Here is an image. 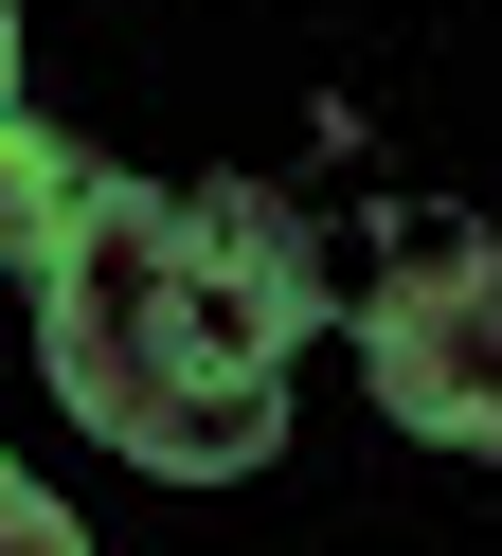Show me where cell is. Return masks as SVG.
<instances>
[{"mask_svg": "<svg viewBox=\"0 0 502 556\" xmlns=\"http://www.w3.org/2000/svg\"><path fill=\"white\" fill-rule=\"evenodd\" d=\"M305 324H323V252L269 180H215V198L90 180L36 252V377L162 484H234L287 448Z\"/></svg>", "mask_w": 502, "mask_h": 556, "instance_id": "1", "label": "cell"}, {"mask_svg": "<svg viewBox=\"0 0 502 556\" xmlns=\"http://www.w3.org/2000/svg\"><path fill=\"white\" fill-rule=\"evenodd\" d=\"M359 377H377L394 431L502 448V233H430V252L359 305Z\"/></svg>", "mask_w": 502, "mask_h": 556, "instance_id": "2", "label": "cell"}, {"mask_svg": "<svg viewBox=\"0 0 502 556\" xmlns=\"http://www.w3.org/2000/svg\"><path fill=\"white\" fill-rule=\"evenodd\" d=\"M90 198V144H54V126H18L0 109V269H36L54 252V216Z\"/></svg>", "mask_w": 502, "mask_h": 556, "instance_id": "3", "label": "cell"}, {"mask_svg": "<svg viewBox=\"0 0 502 556\" xmlns=\"http://www.w3.org/2000/svg\"><path fill=\"white\" fill-rule=\"evenodd\" d=\"M0 556H90V539H72V503H54V484H18V467H0Z\"/></svg>", "mask_w": 502, "mask_h": 556, "instance_id": "4", "label": "cell"}, {"mask_svg": "<svg viewBox=\"0 0 502 556\" xmlns=\"http://www.w3.org/2000/svg\"><path fill=\"white\" fill-rule=\"evenodd\" d=\"M0 109H18V18H0Z\"/></svg>", "mask_w": 502, "mask_h": 556, "instance_id": "5", "label": "cell"}]
</instances>
